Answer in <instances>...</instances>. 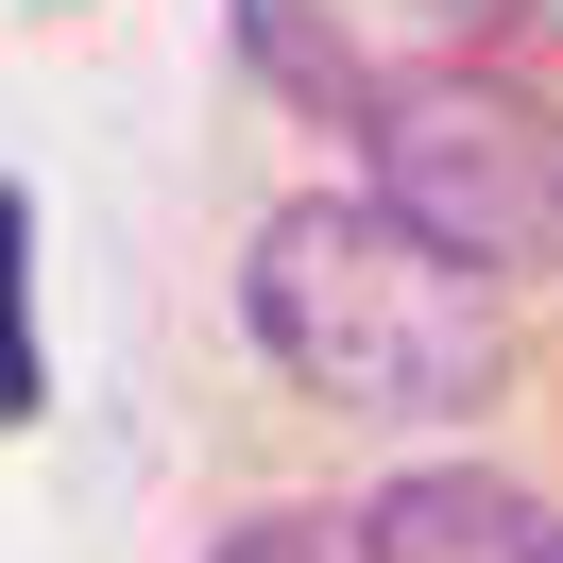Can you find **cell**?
<instances>
[{"mask_svg": "<svg viewBox=\"0 0 563 563\" xmlns=\"http://www.w3.org/2000/svg\"><path fill=\"white\" fill-rule=\"evenodd\" d=\"M206 563H376V512H324V495H274V512H240Z\"/></svg>", "mask_w": 563, "mask_h": 563, "instance_id": "6", "label": "cell"}, {"mask_svg": "<svg viewBox=\"0 0 563 563\" xmlns=\"http://www.w3.org/2000/svg\"><path fill=\"white\" fill-rule=\"evenodd\" d=\"M358 512H376V563H563V512L495 461H410Z\"/></svg>", "mask_w": 563, "mask_h": 563, "instance_id": "3", "label": "cell"}, {"mask_svg": "<svg viewBox=\"0 0 563 563\" xmlns=\"http://www.w3.org/2000/svg\"><path fill=\"white\" fill-rule=\"evenodd\" d=\"M240 324L274 342L290 393H324L358 427H461L512 376L495 274L461 240H427L393 188H290L240 256Z\"/></svg>", "mask_w": 563, "mask_h": 563, "instance_id": "1", "label": "cell"}, {"mask_svg": "<svg viewBox=\"0 0 563 563\" xmlns=\"http://www.w3.org/2000/svg\"><path fill=\"white\" fill-rule=\"evenodd\" d=\"M52 410V342H35V188H0V427Z\"/></svg>", "mask_w": 563, "mask_h": 563, "instance_id": "5", "label": "cell"}, {"mask_svg": "<svg viewBox=\"0 0 563 563\" xmlns=\"http://www.w3.org/2000/svg\"><path fill=\"white\" fill-rule=\"evenodd\" d=\"M240 52H256V69H274V86H290L308 120H342V137H358V103H376V69H358V52L324 35L308 0H240Z\"/></svg>", "mask_w": 563, "mask_h": 563, "instance_id": "4", "label": "cell"}, {"mask_svg": "<svg viewBox=\"0 0 563 563\" xmlns=\"http://www.w3.org/2000/svg\"><path fill=\"white\" fill-rule=\"evenodd\" d=\"M427 18H444V35H512L529 0H427Z\"/></svg>", "mask_w": 563, "mask_h": 563, "instance_id": "7", "label": "cell"}, {"mask_svg": "<svg viewBox=\"0 0 563 563\" xmlns=\"http://www.w3.org/2000/svg\"><path fill=\"white\" fill-rule=\"evenodd\" d=\"M358 188H393V206H410L427 240H461L495 290L563 274V120L529 103V86H495L478 52L376 69V103H358Z\"/></svg>", "mask_w": 563, "mask_h": 563, "instance_id": "2", "label": "cell"}]
</instances>
